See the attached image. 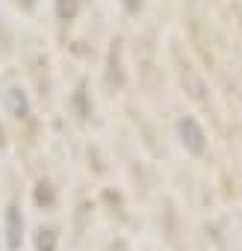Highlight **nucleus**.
<instances>
[{
    "label": "nucleus",
    "mask_w": 242,
    "mask_h": 251,
    "mask_svg": "<svg viewBox=\"0 0 242 251\" xmlns=\"http://www.w3.org/2000/svg\"><path fill=\"white\" fill-rule=\"evenodd\" d=\"M177 136H180V142H183V148L189 151V154H204L207 151V133H204V127L192 118V115H183L180 121H177Z\"/></svg>",
    "instance_id": "1"
},
{
    "label": "nucleus",
    "mask_w": 242,
    "mask_h": 251,
    "mask_svg": "<svg viewBox=\"0 0 242 251\" xmlns=\"http://www.w3.org/2000/svg\"><path fill=\"white\" fill-rule=\"evenodd\" d=\"M3 233H6V251H21V242H24V213L15 204L6 207Z\"/></svg>",
    "instance_id": "2"
},
{
    "label": "nucleus",
    "mask_w": 242,
    "mask_h": 251,
    "mask_svg": "<svg viewBox=\"0 0 242 251\" xmlns=\"http://www.w3.org/2000/svg\"><path fill=\"white\" fill-rule=\"evenodd\" d=\"M6 112L12 118H27L30 115V98L24 89H9L6 92Z\"/></svg>",
    "instance_id": "3"
},
{
    "label": "nucleus",
    "mask_w": 242,
    "mask_h": 251,
    "mask_svg": "<svg viewBox=\"0 0 242 251\" xmlns=\"http://www.w3.org/2000/svg\"><path fill=\"white\" fill-rule=\"evenodd\" d=\"M56 230L53 227H42L36 236V251H56Z\"/></svg>",
    "instance_id": "4"
},
{
    "label": "nucleus",
    "mask_w": 242,
    "mask_h": 251,
    "mask_svg": "<svg viewBox=\"0 0 242 251\" xmlns=\"http://www.w3.org/2000/svg\"><path fill=\"white\" fill-rule=\"evenodd\" d=\"M53 201H56V195H53L50 183L48 180H39L36 183V204L39 207H53Z\"/></svg>",
    "instance_id": "5"
},
{
    "label": "nucleus",
    "mask_w": 242,
    "mask_h": 251,
    "mask_svg": "<svg viewBox=\"0 0 242 251\" xmlns=\"http://www.w3.org/2000/svg\"><path fill=\"white\" fill-rule=\"evenodd\" d=\"M56 12L62 21H71L77 15V0H56Z\"/></svg>",
    "instance_id": "6"
},
{
    "label": "nucleus",
    "mask_w": 242,
    "mask_h": 251,
    "mask_svg": "<svg viewBox=\"0 0 242 251\" xmlns=\"http://www.w3.org/2000/svg\"><path fill=\"white\" fill-rule=\"evenodd\" d=\"M124 6H127V9L133 12V9H139V0H124Z\"/></svg>",
    "instance_id": "7"
}]
</instances>
